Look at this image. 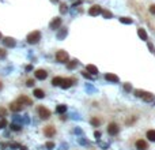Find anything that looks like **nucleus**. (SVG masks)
<instances>
[{
  "instance_id": "obj_1",
  "label": "nucleus",
  "mask_w": 155,
  "mask_h": 150,
  "mask_svg": "<svg viewBox=\"0 0 155 150\" xmlns=\"http://www.w3.org/2000/svg\"><path fill=\"white\" fill-rule=\"evenodd\" d=\"M27 43L29 44H37L41 40V33L38 32V30H35V32H32L30 34L27 36Z\"/></svg>"
},
{
  "instance_id": "obj_2",
  "label": "nucleus",
  "mask_w": 155,
  "mask_h": 150,
  "mask_svg": "<svg viewBox=\"0 0 155 150\" xmlns=\"http://www.w3.org/2000/svg\"><path fill=\"white\" fill-rule=\"evenodd\" d=\"M37 112H38V116L42 119V120H46V119L50 118V111L48 109V108H45V107H38Z\"/></svg>"
},
{
  "instance_id": "obj_3",
  "label": "nucleus",
  "mask_w": 155,
  "mask_h": 150,
  "mask_svg": "<svg viewBox=\"0 0 155 150\" xmlns=\"http://www.w3.org/2000/svg\"><path fill=\"white\" fill-rule=\"evenodd\" d=\"M68 59H70V56H68V53L65 52V50H57L56 60L59 61V63H67Z\"/></svg>"
},
{
  "instance_id": "obj_4",
  "label": "nucleus",
  "mask_w": 155,
  "mask_h": 150,
  "mask_svg": "<svg viewBox=\"0 0 155 150\" xmlns=\"http://www.w3.org/2000/svg\"><path fill=\"white\" fill-rule=\"evenodd\" d=\"M108 134L110 136H114L118 134V125H117V123H110L108 125Z\"/></svg>"
},
{
  "instance_id": "obj_5",
  "label": "nucleus",
  "mask_w": 155,
  "mask_h": 150,
  "mask_svg": "<svg viewBox=\"0 0 155 150\" xmlns=\"http://www.w3.org/2000/svg\"><path fill=\"white\" fill-rule=\"evenodd\" d=\"M55 134H56V128H55V125H46L45 128H44V135L48 136V138H52Z\"/></svg>"
},
{
  "instance_id": "obj_6",
  "label": "nucleus",
  "mask_w": 155,
  "mask_h": 150,
  "mask_svg": "<svg viewBox=\"0 0 155 150\" xmlns=\"http://www.w3.org/2000/svg\"><path fill=\"white\" fill-rule=\"evenodd\" d=\"M136 149H138V150H147V149H148L147 141H144V139L136 141Z\"/></svg>"
},
{
  "instance_id": "obj_7",
  "label": "nucleus",
  "mask_w": 155,
  "mask_h": 150,
  "mask_svg": "<svg viewBox=\"0 0 155 150\" xmlns=\"http://www.w3.org/2000/svg\"><path fill=\"white\" fill-rule=\"evenodd\" d=\"M35 78L39 79V81H44V79H46V76H48V72L45 71V70H37V71L34 72Z\"/></svg>"
},
{
  "instance_id": "obj_8",
  "label": "nucleus",
  "mask_w": 155,
  "mask_h": 150,
  "mask_svg": "<svg viewBox=\"0 0 155 150\" xmlns=\"http://www.w3.org/2000/svg\"><path fill=\"white\" fill-rule=\"evenodd\" d=\"M17 101H18L19 104H21L22 107H23V105H32V104H33V101L30 100L29 97H26V96H21Z\"/></svg>"
},
{
  "instance_id": "obj_9",
  "label": "nucleus",
  "mask_w": 155,
  "mask_h": 150,
  "mask_svg": "<svg viewBox=\"0 0 155 150\" xmlns=\"http://www.w3.org/2000/svg\"><path fill=\"white\" fill-rule=\"evenodd\" d=\"M102 12V8L99 7V6H93L90 10H88V14L93 15V17H95V15H99Z\"/></svg>"
},
{
  "instance_id": "obj_10",
  "label": "nucleus",
  "mask_w": 155,
  "mask_h": 150,
  "mask_svg": "<svg viewBox=\"0 0 155 150\" xmlns=\"http://www.w3.org/2000/svg\"><path fill=\"white\" fill-rule=\"evenodd\" d=\"M72 82H74V79H71V78H63V82H61V87L63 89H68V87H71V85H72Z\"/></svg>"
},
{
  "instance_id": "obj_11",
  "label": "nucleus",
  "mask_w": 155,
  "mask_h": 150,
  "mask_svg": "<svg viewBox=\"0 0 155 150\" xmlns=\"http://www.w3.org/2000/svg\"><path fill=\"white\" fill-rule=\"evenodd\" d=\"M10 109L12 112H19L22 109V105L19 102H18V101H14V102L11 104V107H10Z\"/></svg>"
},
{
  "instance_id": "obj_12",
  "label": "nucleus",
  "mask_w": 155,
  "mask_h": 150,
  "mask_svg": "<svg viewBox=\"0 0 155 150\" xmlns=\"http://www.w3.org/2000/svg\"><path fill=\"white\" fill-rule=\"evenodd\" d=\"M3 43H4V45H6V47H10V48L15 47V40H14V38H10V37L4 38Z\"/></svg>"
},
{
  "instance_id": "obj_13",
  "label": "nucleus",
  "mask_w": 155,
  "mask_h": 150,
  "mask_svg": "<svg viewBox=\"0 0 155 150\" xmlns=\"http://www.w3.org/2000/svg\"><path fill=\"white\" fill-rule=\"evenodd\" d=\"M105 78H106V81H109V82H118V76L117 75H114V74H106L105 75Z\"/></svg>"
},
{
  "instance_id": "obj_14",
  "label": "nucleus",
  "mask_w": 155,
  "mask_h": 150,
  "mask_svg": "<svg viewBox=\"0 0 155 150\" xmlns=\"http://www.w3.org/2000/svg\"><path fill=\"white\" fill-rule=\"evenodd\" d=\"M146 135H147V139H148V141L155 142V130H148Z\"/></svg>"
},
{
  "instance_id": "obj_15",
  "label": "nucleus",
  "mask_w": 155,
  "mask_h": 150,
  "mask_svg": "<svg viewBox=\"0 0 155 150\" xmlns=\"http://www.w3.org/2000/svg\"><path fill=\"white\" fill-rule=\"evenodd\" d=\"M87 71L90 72L91 75H97V74H98V68L95 67V66H93V64H88L87 66Z\"/></svg>"
},
{
  "instance_id": "obj_16",
  "label": "nucleus",
  "mask_w": 155,
  "mask_h": 150,
  "mask_svg": "<svg viewBox=\"0 0 155 150\" xmlns=\"http://www.w3.org/2000/svg\"><path fill=\"white\" fill-rule=\"evenodd\" d=\"M33 94H34L37 98H44L45 97V93H44V90H41V89H35L34 92H33Z\"/></svg>"
},
{
  "instance_id": "obj_17",
  "label": "nucleus",
  "mask_w": 155,
  "mask_h": 150,
  "mask_svg": "<svg viewBox=\"0 0 155 150\" xmlns=\"http://www.w3.org/2000/svg\"><path fill=\"white\" fill-rule=\"evenodd\" d=\"M56 112H57V113H65V112H67V105H64V104L57 105V107H56Z\"/></svg>"
},
{
  "instance_id": "obj_18",
  "label": "nucleus",
  "mask_w": 155,
  "mask_h": 150,
  "mask_svg": "<svg viewBox=\"0 0 155 150\" xmlns=\"http://www.w3.org/2000/svg\"><path fill=\"white\" fill-rule=\"evenodd\" d=\"M61 25V19L60 18H56L55 21H52V23H50V27L52 29H57V27H60Z\"/></svg>"
},
{
  "instance_id": "obj_19",
  "label": "nucleus",
  "mask_w": 155,
  "mask_h": 150,
  "mask_svg": "<svg viewBox=\"0 0 155 150\" xmlns=\"http://www.w3.org/2000/svg\"><path fill=\"white\" fill-rule=\"evenodd\" d=\"M138 34H139V37H140L143 41H147V33H146L144 29H139V30H138Z\"/></svg>"
},
{
  "instance_id": "obj_20",
  "label": "nucleus",
  "mask_w": 155,
  "mask_h": 150,
  "mask_svg": "<svg viewBox=\"0 0 155 150\" xmlns=\"http://www.w3.org/2000/svg\"><path fill=\"white\" fill-rule=\"evenodd\" d=\"M61 82H63V78H60V76H55V78L52 79V85L53 86H60Z\"/></svg>"
},
{
  "instance_id": "obj_21",
  "label": "nucleus",
  "mask_w": 155,
  "mask_h": 150,
  "mask_svg": "<svg viewBox=\"0 0 155 150\" xmlns=\"http://www.w3.org/2000/svg\"><path fill=\"white\" fill-rule=\"evenodd\" d=\"M143 100L144 101H152L154 100V96H152V94H150V93H143Z\"/></svg>"
},
{
  "instance_id": "obj_22",
  "label": "nucleus",
  "mask_w": 155,
  "mask_h": 150,
  "mask_svg": "<svg viewBox=\"0 0 155 150\" xmlns=\"http://www.w3.org/2000/svg\"><path fill=\"white\" fill-rule=\"evenodd\" d=\"M91 124H93V125H95V127H98V125L101 124V122H99V119L93 118V119H91Z\"/></svg>"
},
{
  "instance_id": "obj_23",
  "label": "nucleus",
  "mask_w": 155,
  "mask_h": 150,
  "mask_svg": "<svg viewBox=\"0 0 155 150\" xmlns=\"http://www.w3.org/2000/svg\"><path fill=\"white\" fill-rule=\"evenodd\" d=\"M6 56H7V50L4 48H0V59H4Z\"/></svg>"
},
{
  "instance_id": "obj_24",
  "label": "nucleus",
  "mask_w": 155,
  "mask_h": 150,
  "mask_svg": "<svg viewBox=\"0 0 155 150\" xmlns=\"http://www.w3.org/2000/svg\"><path fill=\"white\" fill-rule=\"evenodd\" d=\"M6 115H7V111H6V108L0 107V118H4Z\"/></svg>"
},
{
  "instance_id": "obj_25",
  "label": "nucleus",
  "mask_w": 155,
  "mask_h": 150,
  "mask_svg": "<svg viewBox=\"0 0 155 150\" xmlns=\"http://www.w3.org/2000/svg\"><path fill=\"white\" fill-rule=\"evenodd\" d=\"M11 128L14 130V131H21V125H18V124H11Z\"/></svg>"
},
{
  "instance_id": "obj_26",
  "label": "nucleus",
  "mask_w": 155,
  "mask_h": 150,
  "mask_svg": "<svg viewBox=\"0 0 155 150\" xmlns=\"http://www.w3.org/2000/svg\"><path fill=\"white\" fill-rule=\"evenodd\" d=\"M123 23H132V19H129V18H121L120 19Z\"/></svg>"
},
{
  "instance_id": "obj_27",
  "label": "nucleus",
  "mask_w": 155,
  "mask_h": 150,
  "mask_svg": "<svg viewBox=\"0 0 155 150\" xmlns=\"http://www.w3.org/2000/svg\"><path fill=\"white\" fill-rule=\"evenodd\" d=\"M6 124H7V122H6V119H1V120H0V128H3V127H6Z\"/></svg>"
},
{
  "instance_id": "obj_28",
  "label": "nucleus",
  "mask_w": 155,
  "mask_h": 150,
  "mask_svg": "<svg viewBox=\"0 0 155 150\" xmlns=\"http://www.w3.org/2000/svg\"><path fill=\"white\" fill-rule=\"evenodd\" d=\"M148 10H150V12H151V14H154V15H155V4H151Z\"/></svg>"
},
{
  "instance_id": "obj_29",
  "label": "nucleus",
  "mask_w": 155,
  "mask_h": 150,
  "mask_svg": "<svg viewBox=\"0 0 155 150\" xmlns=\"http://www.w3.org/2000/svg\"><path fill=\"white\" fill-rule=\"evenodd\" d=\"M34 85V81H33V79H27V81H26V86H33Z\"/></svg>"
},
{
  "instance_id": "obj_30",
  "label": "nucleus",
  "mask_w": 155,
  "mask_h": 150,
  "mask_svg": "<svg viewBox=\"0 0 155 150\" xmlns=\"http://www.w3.org/2000/svg\"><path fill=\"white\" fill-rule=\"evenodd\" d=\"M46 147H48V149H52V147H55V143H53V142H48V143H46Z\"/></svg>"
},
{
  "instance_id": "obj_31",
  "label": "nucleus",
  "mask_w": 155,
  "mask_h": 150,
  "mask_svg": "<svg viewBox=\"0 0 155 150\" xmlns=\"http://www.w3.org/2000/svg\"><path fill=\"white\" fill-rule=\"evenodd\" d=\"M76 64H78L76 61H74V63H70V64H68L67 67H68V68H74V67H76Z\"/></svg>"
},
{
  "instance_id": "obj_32",
  "label": "nucleus",
  "mask_w": 155,
  "mask_h": 150,
  "mask_svg": "<svg viewBox=\"0 0 155 150\" xmlns=\"http://www.w3.org/2000/svg\"><path fill=\"white\" fill-rule=\"evenodd\" d=\"M61 11H63V12H65V11H67V8H65V4H61Z\"/></svg>"
},
{
  "instance_id": "obj_33",
  "label": "nucleus",
  "mask_w": 155,
  "mask_h": 150,
  "mask_svg": "<svg viewBox=\"0 0 155 150\" xmlns=\"http://www.w3.org/2000/svg\"><path fill=\"white\" fill-rule=\"evenodd\" d=\"M124 89H125V90H131V85H125V86H124Z\"/></svg>"
},
{
  "instance_id": "obj_34",
  "label": "nucleus",
  "mask_w": 155,
  "mask_h": 150,
  "mask_svg": "<svg viewBox=\"0 0 155 150\" xmlns=\"http://www.w3.org/2000/svg\"><path fill=\"white\" fill-rule=\"evenodd\" d=\"M95 136H97V138H99V136H101V132L97 131V132H95Z\"/></svg>"
},
{
  "instance_id": "obj_35",
  "label": "nucleus",
  "mask_w": 155,
  "mask_h": 150,
  "mask_svg": "<svg viewBox=\"0 0 155 150\" xmlns=\"http://www.w3.org/2000/svg\"><path fill=\"white\" fill-rule=\"evenodd\" d=\"M1 87H3V85H1V82H0V90H1Z\"/></svg>"
},
{
  "instance_id": "obj_36",
  "label": "nucleus",
  "mask_w": 155,
  "mask_h": 150,
  "mask_svg": "<svg viewBox=\"0 0 155 150\" xmlns=\"http://www.w3.org/2000/svg\"><path fill=\"white\" fill-rule=\"evenodd\" d=\"M21 150H27V149H26V147H22V149Z\"/></svg>"
},
{
  "instance_id": "obj_37",
  "label": "nucleus",
  "mask_w": 155,
  "mask_h": 150,
  "mask_svg": "<svg viewBox=\"0 0 155 150\" xmlns=\"http://www.w3.org/2000/svg\"><path fill=\"white\" fill-rule=\"evenodd\" d=\"M52 1H53V3H56V1H57V0H52Z\"/></svg>"
},
{
  "instance_id": "obj_38",
  "label": "nucleus",
  "mask_w": 155,
  "mask_h": 150,
  "mask_svg": "<svg viewBox=\"0 0 155 150\" xmlns=\"http://www.w3.org/2000/svg\"><path fill=\"white\" fill-rule=\"evenodd\" d=\"M0 38H1V34H0Z\"/></svg>"
}]
</instances>
